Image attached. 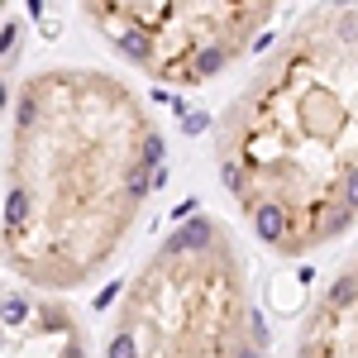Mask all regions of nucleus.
I'll list each match as a JSON object with an SVG mask.
<instances>
[{"instance_id":"39448f33","label":"nucleus","mask_w":358,"mask_h":358,"mask_svg":"<svg viewBox=\"0 0 358 358\" xmlns=\"http://www.w3.org/2000/svg\"><path fill=\"white\" fill-rule=\"evenodd\" d=\"M5 358H86V330L57 292L10 296L5 306Z\"/></svg>"},{"instance_id":"7ed1b4c3","label":"nucleus","mask_w":358,"mask_h":358,"mask_svg":"<svg viewBox=\"0 0 358 358\" xmlns=\"http://www.w3.org/2000/svg\"><path fill=\"white\" fill-rule=\"evenodd\" d=\"M106 358H263L239 244L210 215L182 220L115 306Z\"/></svg>"},{"instance_id":"20e7f679","label":"nucleus","mask_w":358,"mask_h":358,"mask_svg":"<svg viewBox=\"0 0 358 358\" xmlns=\"http://www.w3.org/2000/svg\"><path fill=\"white\" fill-rule=\"evenodd\" d=\"M86 24L143 77L201 86L234 67L287 0H77Z\"/></svg>"},{"instance_id":"423d86ee","label":"nucleus","mask_w":358,"mask_h":358,"mask_svg":"<svg viewBox=\"0 0 358 358\" xmlns=\"http://www.w3.org/2000/svg\"><path fill=\"white\" fill-rule=\"evenodd\" d=\"M292 358H358V248L315 296Z\"/></svg>"},{"instance_id":"f257e3e1","label":"nucleus","mask_w":358,"mask_h":358,"mask_svg":"<svg viewBox=\"0 0 358 358\" xmlns=\"http://www.w3.org/2000/svg\"><path fill=\"white\" fill-rule=\"evenodd\" d=\"M163 172L148 106L110 72L43 67L5 129V263L34 292H77L110 268Z\"/></svg>"},{"instance_id":"f03ea898","label":"nucleus","mask_w":358,"mask_h":358,"mask_svg":"<svg viewBox=\"0 0 358 358\" xmlns=\"http://www.w3.org/2000/svg\"><path fill=\"white\" fill-rule=\"evenodd\" d=\"M215 167L253 239L306 258L358 224V0L315 5L224 106Z\"/></svg>"}]
</instances>
